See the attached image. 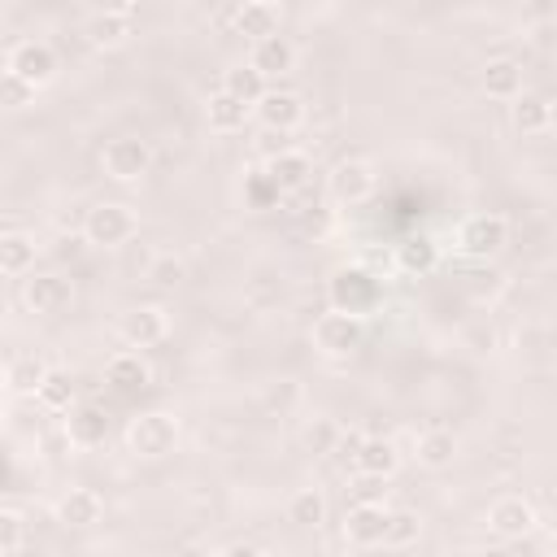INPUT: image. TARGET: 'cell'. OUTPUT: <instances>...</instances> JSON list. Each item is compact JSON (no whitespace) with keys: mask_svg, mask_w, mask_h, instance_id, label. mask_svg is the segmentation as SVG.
I'll return each mask as SVG.
<instances>
[{"mask_svg":"<svg viewBox=\"0 0 557 557\" xmlns=\"http://www.w3.org/2000/svg\"><path fill=\"white\" fill-rule=\"evenodd\" d=\"M222 87L231 91V96H239L244 104H257L265 91H270V83H265V74L252 65V61H244V65H231L226 74H222Z\"/></svg>","mask_w":557,"mask_h":557,"instance_id":"obj_29","label":"cell"},{"mask_svg":"<svg viewBox=\"0 0 557 557\" xmlns=\"http://www.w3.org/2000/svg\"><path fill=\"white\" fill-rule=\"evenodd\" d=\"M326 296H331V309H348V313H370L379 309L383 300V283L366 270V265H339L326 283Z\"/></svg>","mask_w":557,"mask_h":557,"instance_id":"obj_2","label":"cell"},{"mask_svg":"<svg viewBox=\"0 0 557 557\" xmlns=\"http://www.w3.org/2000/svg\"><path fill=\"white\" fill-rule=\"evenodd\" d=\"M487 527H492L500 540H522L527 531H535V505L522 500V496H500V500H492V509H487Z\"/></svg>","mask_w":557,"mask_h":557,"instance_id":"obj_12","label":"cell"},{"mask_svg":"<svg viewBox=\"0 0 557 557\" xmlns=\"http://www.w3.org/2000/svg\"><path fill=\"white\" fill-rule=\"evenodd\" d=\"M413 457H418V466H426V470H444V466H453V457H457V435L444 431V426H431V431L418 435Z\"/></svg>","mask_w":557,"mask_h":557,"instance_id":"obj_23","label":"cell"},{"mask_svg":"<svg viewBox=\"0 0 557 557\" xmlns=\"http://www.w3.org/2000/svg\"><path fill=\"white\" fill-rule=\"evenodd\" d=\"M548 131H557V100H553V113H548Z\"/></svg>","mask_w":557,"mask_h":557,"instance_id":"obj_42","label":"cell"},{"mask_svg":"<svg viewBox=\"0 0 557 557\" xmlns=\"http://www.w3.org/2000/svg\"><path fill=\"white\" fill-rule=\"evenodd\" d=\"M396 265L405 274H431L440 265V244L431 235H409L400 248H396Z\"/></svg>","mask_w":557,"mask_h":557,"instance_id":"obj_26","label":"cell"},{"mask_svg":"<svg viewBox=\"0 0 557 557\" xmlns=\"http://www.w3.org/2000/svg\"><path fill=\"white\" fill-rule=\"evenodd\" d=\"M87 9L91 13H135V0H87Z\"/></svg>","mask_w":557,"mask_h":557,"instance_id":"obj_40","label":"cell"},{"mask_svg":"<svg viewBox=\"0 0 557 557\" xmlns=\"http://www.w3.org/2000/svg\"><path fill=\"white\" fill-rule=\"evenodd\" d=\"M352 470H361V474H379V479H392V474L400 470V448H396L392 440H383V435H366L361 457H357V466H352Z\"/></svg>","mask_w":557,"mask_h":557,"instance_id":"obj_24","label":"cell"},{"mask_svg":"<svg viewBox=\"0 0 557 557\" xmlns=\"http://www.w3.org/2000/svg\"><path fill=\"white\" fill-rule=\"evenodd\" d=\"M252 117V104H244L239 96H231L226 87H218L209 100H205V122L209 131L218 135H231V131H244V122Z\"/></svg>","mask_w":557,"mask_h":557,"instance_id":"obj_15","label":"cell"},{"mask_svg":"<svg viewBox=\"0 0 557 557\" xmlns=\"http://www.w3.org/2000/svg\"><path fill=\"white\" fill-rule=\"evenodd\" d=\"M22 300L30 313H61L74 300V283L65 274H35V278H26Z\"/></svg>","mask_w":557,"mask_h":557,"instance_id":"obj_11","label":"cell"},{"mask_svg":"<svg viewBox=\"0 0 557 557\" xmlns=\"http://www.w3.org/2000/svg\"><path fill=\"white\" fill-rule=\"evenodd\" d=\"M418 535H422V518L413 513V509H392V518H387V548H409V544H418Z\"/></svg>","mask_w":557,"mask_h":557,"instance_id":"obj_33","label":"cell"},{"mask_svg":"<svg viewBox=\"0 0 557 557\" xmlns=\"http://www.w3.org/2000/svg\"><path fill=\"white\" fill-rule=\"evenodd\" d=\"M313 348L322 357H335V361H348L366 348V318L361 313H348V309H331L313 322Z\"/></svg>","mask_w":557,"mask_h":557,"instance_id":"obj_1","label":"cell"},{"mask_svg":"<svg viewBox=\"0 0 557 557\" xmlns=\"http://www.w3.org/2000/svg\"><path fill=\"white\" fill-rule=\"evenodd\" d=\"M100 513H104V505H100V496L91 487H70L57 500V522H65V527H96Z\"/></svg>","mask_w":557,"mask_h":557,"instance_id":"obj_20","label":"cell"},{"mask_svg":"<svg viewBox=\"0 0 557 557\" xmlns=\"http://www.w3.org/2000/svg\"><path fill=\"white\" fill-rule=\"evenodd\" d=\"M165 331H170V322H165V309H157V305H139L122 318V339L131 348H152L165 339Z\"/></svg>","mask_w":557,"mask_h":557,"instance_id":"obj_13","label":"cell"},{"mask_svg":"<svg viewBox=\"0 0 557 557\" xmlns=\"http://www.w3.org/2000/svg\"><path fill=\"white\" fill-rule=\"evenodd\" d=\"M283 196H287V191L274 183V174H270L265 165L248 170V178H244V205H248V209H274Z\"/></svg>","mask_w":557,"mask_h":557,"instance_id":"obj_30","label":"cell"},{"mask_svg":"<svg viewBox=\"0 0 557 557\" xmlns=\"http://www.w3.org/2000/svg\"><path fill=\"white\" fill-rule=\"evenodd\" d=\"M509 244V222L500 213H474L457 226V252L470 261H492Z\"/></svg>","mask_w":557,"mask_h":557,"instance_id":"obj_3","label":"cell"},{"mask_svg":"<svg viewBox=\"0 0 557 557\" xmlns=\"http://www.w3.org/2000/svg\"><path fill=\"white\" fill-rule=\"evenodd\" d=\"M235 30L244 35V39H265V35H278V9L274 4H265V0H244L239 9H235Z\"/></svg>","mask_w":557,"mask_h":557,"instance_id":"obj_25","label":"cell"},{"mask_svg":"<svg viewBox=\"0 0 557 557\" xmlns=\"http://www.w3.org/2000/svg\"><path fill=\"white\" fill-rule=\"evenodd\" d=\"M4 70L22 74L30 87H48V83L57 78L61 61H57L52 44H44V39H22V44H13V48H9V57H4Z\"/></svg>","mask_w":557,"mask_h":557,"instance_id":"obj_8","label":"cell"},{"mask_svg":"<svg viewBox=\"0 0 557 557\" xmlns=\"http://www.w3.org/2000/svg\"><path fill=\"white\" fill-rule=\"evenodd\" d=\"M383 483H387V479H379V474H361V470H357V479H352V492H357V500H379Z\"/></svg>","mask_w":557,"mask_h":557,"instance_id":"obj_39","label":"cell"},{"mask_svg":"<svg viewBox=\"0 0 557 557\" xmlns=\"http://www.w3.org/2000/svg\"><path fill=\"white\" fill-rule=\"evenodd\" d=\"M339 431H344V426H335L331 418H313V422L305 426V448H309V453H331L335 440H339Z\"/></svg>","mask_w":557,"mask_h":557,"instance_id":"obj_36","label":"cell"},{"mask_svg":"<svg viewBox=\"0 0 557 557\" xmlns=\"http://www.w3.org/2000/svg\"><path fill=\"white\" fill-rule=\"evenodd\" d=\"M361 444H366V431H357V426H344V431H339V440H335V448H331V457H335L339 466H357V457H361Z\"/></svg>","mask_w":557,"mask_h":557,"instance_id":"obj_37","label":"cell"},{"mask_svg":"<svg viewBox=\"0 0 557 557\" xmlns=\"http://www.w3.org/2000/svg\"><path fill=\"white\" fill-rule=\"evenodd\" d=\"M479 83H483V91L492 100H513V96H522V65L513 57H496V61L483 65Z\"/></svg>","mask_w":557,"mask_h":557,"instance_id":"obj_21","label":"cell"},{"mask_svg":"<svg viewBox=\"0 0 557 557\" xmlns=\"http://www.w3.org/2000/svg\"><path fill=\"white\" fill-rule=\"evenodd\" d=\"M135 213L131 205H117V200H104V205H91L87 218H83V239L96 244V248H122L131 235H135Z\"/></svg>","mask_w":557,"mask_h":557,"instance_id":"obj_5","label":"cell"},{"mask_svg":"<svg viewBox=\"0 0 557 557\" xmlns=\"http://www.w3.org/2000/svg\"><path fill=\"white\" fill-rule=\"evenodd\" d=\"M100 170H104L113 183H139V178L152 170V148H148V139H139V135H117V139H109L104 152H100Z\"/></svg>","mask_w":557,"mask_h":557,"instance_id":"obj_6","label":"cell"},{"mask_svg":"<svg viewBox=\"0 0 557 557\" xmlns=\"http://www.w3.org/2000/svg\"><path fill=\"white\" fill-rule=\"evenodd\" d=\"M287 522H296V527H322L326 522V496L318 487H300L287 500Z\"/></svg>","mask_w":557,"mask_h":557,"instance_id":"obj_32","label":"cell"},{"mask_svg":"<svg viewBox=\"0 0 557 557\" xmlns=\"http://www.w3.org/2000/svg\"><path fill=\"white\" fill-rule=\"evenodd\" d=\"M83 35H87L91 48H104V52H109V48H122V44L135 35V26H131L126 13H87Z\"/></svg>","mask_w":557,"mask_h":557,"instance_id":"obj_18","label":"cell"},{"mask_svg":"<svg viewBox=\"0 0 557 557\" xmlns=\"http://www.w3.org/2000/svg\"><path fill=\"white\" fill-rule=\"evenodd\" d=\"M48 370H52V366H44L39 357H13V361L4 366V387H9V396H35Z\"/></svg>","mask_w":557,"mask_h":557,"instance_id":"obj_28","label":"cell"},{"mask_svg":"<svg viewBox=\"0 0 557 557\" xmlns=\"http://www.w3.org/2000/svg\"><path fill=\"white\" fill-rule=\"evenodd\" d=\"M104 383H109L113 392L131 396V392H144V387L152 383V370H148V361H144L139 352H113L109 366H104Z\"/></svg>","mask_w":557,"mask_h":557,"instance_id":"obj_16","label":"cell"},{"mask_svg":"<svg viewBox=\"0 0 557 557\" xmlns=\"http://www.w3.org/2000/svg\"><path fill=\"white\" fill-rule=\"evenodd\" d=\"M548 113H553V100H544V96H535V91H522V96L509 100V122H513V131H522V135L548 131Z\"/></svg>","mask_w":557,"mask_h":557,"instance_id":"obj_22","label":"cell"},{"mask_svg":"<svg viewBox=\"0 0 557 557\" xmlns=\"http://www.w3.org/2000/svg\"><path fill=\"white\" fill-rule=\"evenodd\" d=\"M265 4H274V9H278V4H283V0H265Z\"/></svg>","mask_w":557,"mask_h":557,"instance_id":"obj_43","label":"cell"},{"mask_svg":"<svg viewBox=\"0 0 557 557\" xmlns=\"http://www.w3.org/2000/svg\"><path fill=\"white\" fill-rule=\"evenodd\" d=\"M65 413H70V418H65L70 444H78V448L104 444V435H109V413H104L100 405H70Z\"/></svg>","mask_w":557,"mask_h":557,"instance_id":"obj_14","label":"cell"},{"mask_svg":"<svg viewBox=\"0 0 557 557\" xmlns=\"http://www.w3.org/2000/svg\"><path fill=\"white\" fill-rule=\"evenodd\" d=\"M22 535H26V522L13 505H0V557H13L22 553Z\"/></svg>","mask_w":557,"mask_h":557,"instance_id":"obj_34","label":"cell"},{"mask_svg":"<svg viewBox=\"0 0 557 557\" xmlns=\"http://www.w3.org/2000/svg\"><path fill=\"white\" fill-rule=\"evenodd\" d=\"M35 91H39V87H30V83H26L22 74L4 70V104H9V109H22V104H26V100H30Z\"/></svg>","mask_w":557,"mask_h":557,"instance_id":"obj_38","label":"cell"},{"mask_svg":"<svg viewBox=\"0 0 557 557\" xmlns=\"http://www.w3.org/2000/svg\"><path fill=\"white\" fill-rule=\"evenodd\" d=\"M265 170L274 174V183L292 196V191H300L305 183H309V174H313V165H309V157L300 152V148H278L274 157H265Z\"/></svg>","mask_w":557,"mask_h":557,"instance_id":"obj_19","label":"cell"},{"mask_svg":"<svg viewBox=\"0 0 557 557\" xmlns=\"http://www.w3.org/2000/svg\"><path fill=\"white\" fill-rule=\"evenodd\" d=\"M35 265V239L26 235V231H4L0 235V270L9 274V278H17V274H26Z\"/></svg>","mask_w":557,"mask_h":557,"instance_id":"obj_27","label":"cell"},{"mask_svg":"<svg viewBox=\"0 0 557 557\" xmlns=\"http://www.w3.org/2000/svg\"><path fill=\"white\" fill-rule=\"evenodd\" d=\"M252 113H257V122H261L265 131L287 135V131H296V126L305 122V100H300L296 91H278V87H270V91L252 104Z\"/></svg>","mask_w":557,"mask_h":557,"instance_id":"obj_10","label":"cell"},{"mask_svg":"<svg viewBox=\"0 0 557 557\" xmlns=\"http://www.w3.org/2000/svg\"><path fill=\"white\" fill-rule=\"evenodd\" d=\"M74 374L70 370H48L44 374V383H39V392H35V400L44 405V409H57V413H65L70 405H74Z\"/></svg>","mask_w":557,"mask_h":557,"instance_id":"obj_31","label":"cell"},{"mask_svg":"<svg viewBox=\"0 0 557 557\" xmlns=\"http://www.w3.org/2000/svg\"><path fill=\"white\" fill-rule=\"evenodd\" d=\"M222 553H226V557H257V553H261V544H244V540H235V544H226Z\"/></svg>","mask_w":557,"mask_h":557,"instance_id":"obj_41","label":"cell"},{"mask_svg":"<svg viewBox=\"0 0 557 557\" xmlns=\"http://www.w3.org/2000/svg\"><path fill=\"white\" fill-rule=\"evenodd\" d=\"M387 518L392 509L383 500H352L344 513V540L357 548H374L387 540Z\"/></svg>","mask_w":557,"mask_h":557,"instance_id":"obj_9","label":"cell"},{"mask_svg":"<svg viewBox=\"0 0 557 557\" xmlns=\"http://www.w3.org/2000/svg\"><path fill=\"white\" fill-rule=\"evenodd\" d=\"M148 278H152L157 287H178V283L187 278V265H183V257H174V252H161V257H152V265H148Z\"/></svg>","mask_w":557,"mask_h":557,"instance_id":"obj_35","label":"cell"},{"mask_svg":"<svg viewBox=\"0 0 557 557\" xmlns=\"http://www.w3.org/2000/svg\"><path fill=\"white\" fill-rule=\"evenodd\" d=\"M174 444H178V418H174V413L152 409V413H139V418L126 426V448H131L135 457L157 461V457L174 453Z\"/></svg>","mask_w":557,"mask_h":557,"instance_id":"obj_4","label":"cell"},{"mask_svg":"<svg viewBox=\"0 0 557 557\" xmlns=\"http://www.w3.org/2000/svg\"><path fill=\"white\" fill-rule=\"evenodd\" d=\"M248 61H252L265 78L287 74V70H296V44H292L287 35H265V39H257V44H252Z\"/></svg>","mask_w":557,"mask_h":557,"instance_id":"obj_17","label":"cell"},{"mask_svg":"<svg viewBox=\"0 0 557 557\" xmlns=\"http://www.w3.org/2000/svg\"><path fill=\"white\" fill-rule=\"evenodd\" d=\"M374 165L370 161H361V157H344V161H335L331 165V174H326V196L335 200V205H344V209H352V205H366L370 196H374Z\"/></svg>","mask_w":557,"mask_h":557,"instance_id":"obj_7","label":"cell"}]
</instances>
